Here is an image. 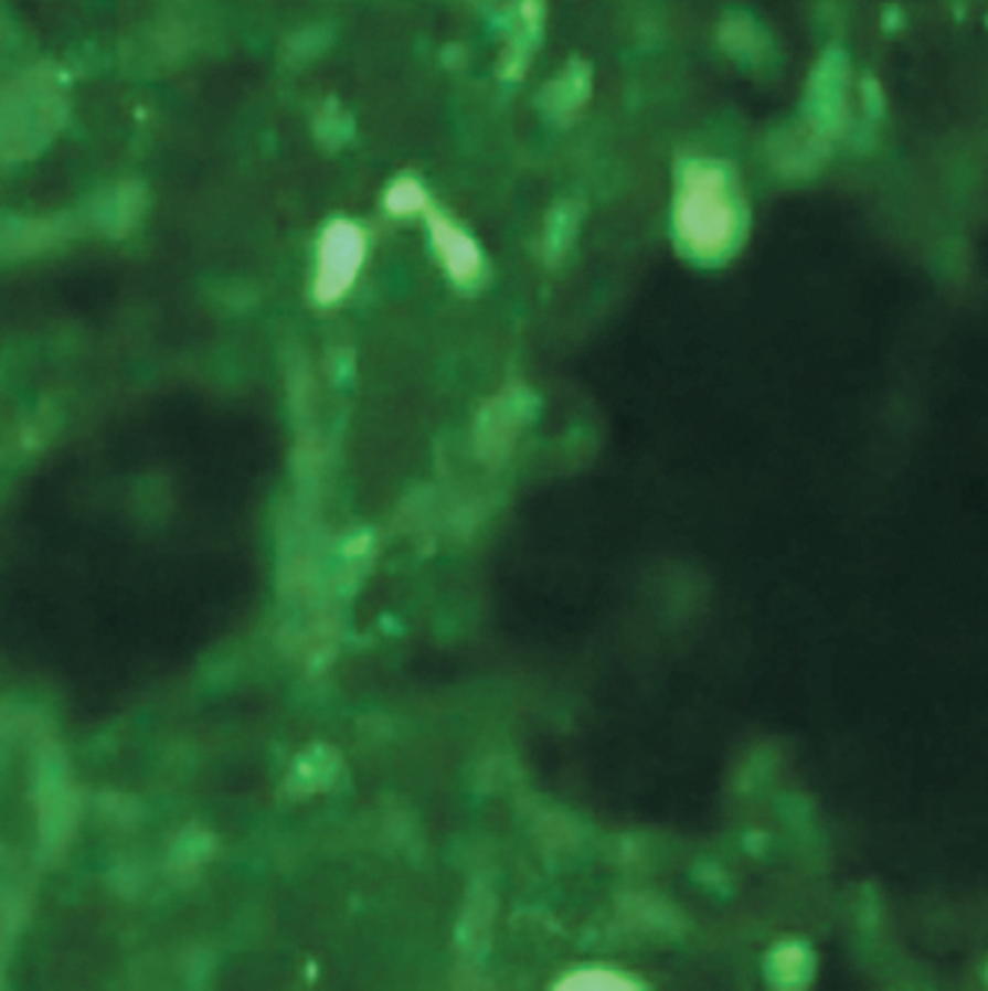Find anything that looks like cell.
Masks as SVG:
<instances>
[{"mask_svg":"<svg viewBox=\"0 0 988 991\" xmlns=\"http://www.w3.org/2000/svg\"><path fill=\"white\" fill-rule=\"evenodd\" d=\"M592 89H595V68L589 60L572 56L542 84L537 95V110L554 128H572L589 107Z\"/></svg>","mask_w":988,"mask_h":991,"instance_id":"cell-3","label":"cell"},{"mask_svg":"<svg viewBox=\"0 0 988 991\" xmlns=\"http://www.w3.org/2000/svg\"><path fill=\"white\" fill-rule=\"evenodd\" d=\"M746 202L734 167L716 158L678 163L672 199V234L681 258L716 267L734 258L746 237Z\"/></svg>","mask_w":988,"mask_h":991,"instance_id":"cell-1","label":"cell"},{"mask_svg":"<svg viewBox=\"0 0 988 991\" xmlns=\"http://www.w3.org/2000/svg\"><path fill=\"white\" fill-rule=\"evenodd\" d=\"M311 134L323 149H347L355 139V116L332 95L317 107L315 119H311Z\"/></svg>","mask_w":988,"mask_h":991,"instance_id":"cell-7","label":"cell"},{"mask_svg":"<svg viewBox=\"0 0 988 991\" xmlns=\"http://www.w3.org/2000/svg\"><path fill=\"white\" fill-rule=\"evenodd\" d=\"M776 965H778V971L785 973V977H799L805 968V947H799V945L782 947V950L776 953Z\"/></svg>","mask_w":988,"mask_h":991,"instance_id":"cell-10","label":"cell"},{"mask_svg":"<svg viewBox=\"0 0 988 991\" xmlns=\"http://www.w3.org/2000/svg\"><path fill=\"white\" fill-rule=\"evenodd\" d=\"M426 207H429V195H426V187L417 178H397L385 190V211L391 216L426 214Z\"/></svg>","mask_w":988,"mask_h":991,"instance_id":"cell-9","label":"cell"},{"mask_svg":"<svg viewBox=\"0 0 988 991\" xmlns=\"http://www.w3.org/2000/svg\"><path fill=\"white\" fill-rule=\"evenodd\" d=\"M586 220V202L581 195H560L542 216L539 228V258L545 267H560L572 255Z\"/></svg>","mask_w":988,"mask_h":991,"instance_id":"cell-5","label":"cell"},{"mask_svg":"<svg viewBox=\"0 0 988 991\" xmlns=\"http://www.w3.org/2000/svg\"><path fill=\"white\" fill-rule=\"evenodd\" d=\"M332 36H334V28L332 24H306V28H299L294 36H287L285 42V56L287 65H302V63H315L317 56H323L332 45Z\"/></svg>","mask_w":988,"mask_h":991,"instance_id":"cell-8","label":"cell"},{"mask_svg":"<svg viewBox=\"0 0 988 991\" xmlns=\"http://www.w3.org/2000/svg\"><path fill=\"white\" fill-rule=\"evenodd\" d=\"M545 39V0H521L516 28L509 33L498 72L503 81H521L537 60L539 42Z\"/></svg>","mask_w":988,"mask_h":991,"instance_id":"cell-6","label":"cell"},{"mask_svg":"<svg viewBox=\"0 0 988 991\" xmlns=\"http://www.w3.org/2000/svg\"><path fill=\"white\" fill-rule=\"evenodd\" d=\"M368 260V237L359 223L347 216H334L326 223L317 241L315 258V299L323 306H332L350 294L361 267Z\"/></svg>","mask_w":988,"mask_h":991,"instance_id":"cell-2","label":"cell"},{"mask_svg":"<svg viewBox=\"0 0 988 991\" xmlns=\"http://www.w3.org/2000/svg\"><path fill=\"white\" fill-rule=\"evenodd\" d=\"M424 220L429 241H433V249L438 255V260H442L447 278H450L456 288L477 285L482 273H486V255H482L480 243L474 241L463 225L453 223L450 216L435 211L433 204L426 207Z\"/></svg>","mask_w":988,"mask_h":991,"instance_id":"cell-4","label":"cell"}]
</instances>
